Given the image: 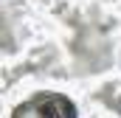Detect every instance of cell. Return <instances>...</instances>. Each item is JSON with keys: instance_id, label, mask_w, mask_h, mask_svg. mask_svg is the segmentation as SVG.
<instances>
[{"instance_id": "cell-1", "label": "cell", "mask_w": 121, "mask_h": 118, "mask_svg": "<svg viewBox=\"0 0 121 118\" xmlns=\"http://www.w3.org/2000/svg\"><path fill=\"white\" fill-rule=\"evenodd\" d=\"M14 118H76L73 104L56 93H39L14 110Z\"/></svg>"}]
</instances>
